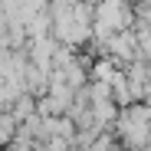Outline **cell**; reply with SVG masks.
Returning <instances> with one entry per match:
<instances>
[{"mask_svg": "<svg viewBox=\"0 0 151 151\" xmlns=\"http://www.w3.org/2000/svg\"><path fill=\"white\" fill-rule=\"evenodd\" d=\"M115 132H118L125 151L151 148V105H148V102L125 105V112L115 115Z\"/></svg>", "mask_w": 151, "mask_h": 151, "instance_id": "1", "label": "cell"}, {"mask_svg": "<svg viewBox=\"0 0 151 151\" xmlns=\"http://www.w3.org/2000/svg\"><path fill=\"white\" fill-rule=\"evenodd\" d=\"M132 27V7L128 0H102L95 7V20H92V30L95 36H112V33H122Z\"/></svg>", "mask_w": 151, "mask_h": 151, "instance_id": "2", "label": "cell"}]
</instances>
